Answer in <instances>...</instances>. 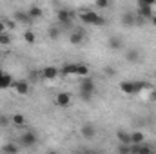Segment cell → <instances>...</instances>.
I'll list each match as a JSON object with an SVG mask.
<instances>
[{
	"mask_svg": "<svg viewBox=\"0 0 156 154\" xmlns=\"http://www.w3.org/2000/svg\"><path fill=\"white\" fill-rule=\"evenodd\" d=\"M11 123V118L5 114H0V127H7Z\"/></svg>",
	"mask_w": 156,
	"mask_h": 154,
	"instance_id": "4316f807",
	"label": "cell"
},
{
	"mask_svg": "<svg viewBox=\"0 0 156 154\" xmlns=\"http://www.w3.org/2000/svg\"><path fill=\"white\" fill-rule=\"evenodd\" d=\"M9 85H13V78L9 76V75H5V73L0 71V89L9 87Z\"/></svg>",
	"mask_w": 156,
	"mask_h": 154,
	"instance_id": "ffe728a7",
	"label": "cell"
},
{
	"mask_svg": "<svg viewBox=\"0 0 156 154\" xmlns=\"http://www.w3.org/2000/svg\"><path fill=\"white\" fill-rule=\"evenodd\" d=\"M13 20H15L16 24H22V26H31V24L35 22V20L29 16V13H27V11H15Z\"/></svg>",
	"mask_w": 156,
	"mask_h": 154,
	"instance_id": "52a82bcc",
	"label": "cell"
},
{
	"mask_svg": "<svg viewBox=\"0 0 156 154\" xmlns=\"http://www.w3.org/2000/svg\"><path fill=\"white\" fill-rule=\"evenodd\" d=\"M94 93H96V83H94L91 78L85 76L82 82H80V85H78V94H80V100L89 102V100H93Z\"/></svg>",
	"mask_w": 156,
	"mask_h": 154,
	"instance_id": "6da1fadb",
	"label": "cell"
},
{
	"mask_svg": "<svg viewBox=\"0 0 156 154\" xmlns=\"http://www.w3.org/2000/svg\"><path fill=\"white\" fill-rule=\"evenodd\" d=\"M2 151H4V152H18V151H20V147H18V145H15V143H5V145L2 147Z\"/></svg>",
	"mask_w": 156,
	"mask_h": 154,
	"instance_id": "d4e9b609",
	"label": "cell"
},
{
	"mask_svg": "<svg viewBox=\"0 0 156 154\" xmlns=\"http://www.w3.org/2000/svg\"><path fill=\"white\" fill-rule=\"evenodd\" d=\"M9 44H11V35L7 31L0 33V45H9Z\"/></svg>",
	"mask_w": 156,
	"mask_h": 154,
	"instance_id": "484cf974",
	"label": "cell"
},
{
	"mask_svg": "<svg viewBox=\"0 0 156 154\" xmlns=\"http://www.w3.org/2000/svg\"><path fill=\"white\" fill-rule=\"evenodd\" d=\"M104 73H105L107 76H115V75H116V69H115L113 65H107V67L104 69Z\"/></svg>",
	"mask_w": 156,
	"mask_h": 154,
	"instance_id": "f1b7e54d",
	"label": "cell"
},
{
	"mask_svg": "<svg viewBox=\"0 0 156 154\" xmlns=\"http://www.w3.org/2000/svg\"><path fill=\"white\" fill-rule=\"evenodd\" d=\"M56 76H58V69H56L55 65L44 67V71H42V78H45V80H55Z\"/></svg>",
	"mask_w": 156,
	"mask_h": 154,
	"instance_id": "5bb4252c",
	"label": "cell"
},
{
	"mask_svg": "<svg viewBox=\"0 0 156 154\" xmlns=\"http://www.w3.org/2000/svg\"><path fill=\"white\" fill-rule=\"evenodd\" d=\"M24 40H26L27 44H35V42H37V33H35L33 29H27V31L24 33Z\"/></svg>",
	"mask_w": 156,
	"mask_h": 154,
	"instance_id": "7402d4cb",
	"label": "cell"
},
{
	"mask_svg": "<svg viewBox=\"0 0 156 154\" xmlns=\"http://www.w3.org/2000/svg\"><path fill=\"white\" fill-rule=\"evenodd\" d=\"M140 2H145V4H149V5H153V7L156 5V0H140Z\"/></svg>",
	"mask_w": 156,
	"mask_h": 154,
	"instance_id": "4dcf8cb0",
	"label": "cell"
},
{
	"mask_svg": "<svg viewBox=\"0 0 156 154\" xmlns=\"http://www.w3.org/2000/svg\"><path fill=\"white\" fill-rule=\"evenodd\" d=\"M27 13H29V16H31L33 20H38V18H42V15H44V11H42L40 5H31V7L27 9Z\"/></svg>",
	"mask_w": 156,
	"mask_h": 154,
	"instance_id": "ac0fdd59",
	"label": "cell"
},
{
	"mask_svg": "<svg viewBox=\"0 0 156 154\" xmlns=\"http://www.w3.org/2000/svg\"><path fill=\"white\" fill-rule=\"evenodd\" d=\"M76 65L78 64H66L62 67V73L64 75H76Z\"/></svg>",
	"mask_w": 156,
	"mask_h": 154,
	"instance_id": "44dd1931",
	"label": "cell"
},
{
	"mask_svg": "<svg viewBox=\"0 0 156 154\" xmlns=\"http://www.w3.org/2000/svg\"><path fill=\"white\" fill-rule=\"evenodd\" d=\"M116 138L122 145H131V132H125V131H118Z\"/></svg>",
	"mask_w": 156,
	"mask_h": 154,
	"instance_id": "2e32d148",
	"label": "cell"
},
{
	"mask_svg": "<svg viewBox=\"0 0 156 154\" xmlns=\"http://www.w3.org/2000/svg\"><path fill=\"white\" fill-rule=\"evenodd\" d=\"M107 45H109V49H113V51H122V49H123V40L115 35V37H111V38L107 40Z\"/></svg>",
	"mask_w": 156,
	"mask_h": 154,
	"instance_id": "4fadbf2b",
	"label": "cell"
},
{
	"mask_svg": "<svg viewBox=\"0 0 156 154\" xmlns=\"http://www.w3.org/2000/svg\"><path fill=\"white\" fill-rule=\"evenodd\" d=\"M125 60L131 62V64L140 62V60H142V53H140V49H127V51H125Z\"/></svg>",
	"mask_w": 156,
	"mask_h": 154,
	"instance_id": "8fae6325",
	"label": "cell"
},
{
	"mask_svg": "<svg viewBox=\"0 0 156 154\" xmlns=\"http://www.w3.org/2000/svg\"><path fill=\"white\" fill-rule=\"evenodd\" d=\"M136 15L144 16L145 20H151V16L154 15V9H153V5H149V4L140 2V0H138V9H136Z\"/></svg>",
	"mask_w": 156,
	"mask_h": 154,
	"instance_id": "8992f818",
	"label": "cell"
},
{
	"mask_svg": "<svg viewBox=\"0 0 156 154\" xmlns=\"http://www.w3.org/2000/svg\"><path fill=\"white\" fill-rule=\"evenodd\" d=\"M120 22H122L123 27H133L134 22H136V13H133V11H125V13H122Z\"/></svg>",
	"mask_w": 156,
	"mask_h": 154,
	"instance_id": "ba28073f",
	"label": "cell"
},
{
	"mask_svg": "<svg viewBox=\"0 0 156 154\" xmlns=\"http://www.w3.org/2000/svg\"><path fill=\"white\" fill-rule=\"evenodd\" d=\"M56 20L64 29H71L73 27V13L69 9H58L56 13Z\"/></svg>",
	"mask_w": 156,
	"mask_h": 154,
	"instance_id": "277c9868",
	"label": "cell"
},
{
	"mask_svg": "<svg viewBox=\"0 0 156 154\" xmlns=\"http://www.w3.org/2000/svg\"><path fill=\"white\" fill-rule=\"evenodd\" d=\"M60 33H62V29H60L58 26H51V27L47 29V37L51 40H58L60 38Z\"/></svg>",
	"mask_w": 156,
	"mask_h": 154,
	"instance_id": "d6986e66",
	"label": "cell"
},
{
	"mask_svg": "<svg viewBox=\"0 0 156 154\" xmlns=\"http://www.w3.org/2000/svg\"><path fill=\"white\" fill-rule=\"evenodd\" d=\"M109 2H111V0H96V7L107 9V7H109Z\"/></svg>",
	"mask_w": 156,
	"mask_h": 154,
	"instance_id": "83f0119b",
	"label": "cell"
},
{
	"mask_svg": "<svg viewBox=\"0 0 156 154\" xmlns=\"http://www.w3.org/2000/svg\"><path fill=\"white\" fill-rule=\"evenodd\" d=\"M151 24L156 27V15H153V16H151Z\"/></svg>",
	"mask_w": 156,
	"mask_h": 154,
	"instance_id": "1f68e13d",
	"label": "cell"
},
{
	"mask_svg": "<svg viewBox=\"0 0 156 154\" xmlns=\"http://www.w3.org/2000/svg\"><path fill=\"white\" fill-rule=\"evenodd\" d=\"M76 75L78 76H87L89 75V67L85 64H78L76 65Z\"/></svg>",
	"mask_w": 156,
	"mask_h": 154,
	"instance_id": "cb8c5ba5",
	"label": "cell"
},
{
	"mask_svg": "<svg viewBox=\"0 0 156 154\" xmlns=\"http://www.w3.org/2000/svg\"><path fill=\"white\" fill-rule=\"evenodd\" d=\"M18 140H20V145L22 147H35L38 143V134L35 131H26V132L20 134Z\"/></svg>",
	"mask_w": 156,
	"mask_h": 154,
	"instance_id": "5b68a950",
	"label": "cell"
},
{
	"mask_svg": "<svg viewBox=\"0 0 156 154\" xmlns=\"http://www.w3.org/2000/svg\"><path fill=\"white\" fill-rule=\"evenodd\" d=\"M144 142H145L144 132H140V131L131 132V145H138V143H144Z\"/></svg>",
	"mask_w": 156,
	"mask_h": 154,
	"instance_id": "e0dca14e",
	"label": "cell"
},
{
	"mask_svg": "<svg viewBox=\"0 0 156 154\" xmlns=\"http://www.w3.org/2000/svg\"><path fill=\"white\" fill-rule=\"evenodd\" d=\"M69 42L73 44V45H78V44H82L83 42V29H75L73 33H71V37H69Z\"/></svg>",
	"mask_w": 156,
	"mask_h": 154,
	"instance_id": "9a60e30c",
	"label": "cell"
},
{
	"mask_svg": "<svg viewBox=\"0 0 156 154\" xmlns=\"http://www.w3.org/2000/svg\"><path fill=\"white\" fill-rule=\"evenodd\" d=\"M145 87V82H133V80H125L120 83V91L123 94H138L142 89Z\"/></svg>",
	"mask_w": 156,
	"mask_h": 154,
	"instance_id": "3957f363",
	"label": "cell"
},
{
	"mask_svg": "<svg viewBox=\"0 0 156 154\" xmlns=\"http://www.w3.org/2000/svg\"><path fill=\"white\" fill-rule=\"evenodd\" d=\"M13 89L16 91V94L26 96L29 93V83H27V80H18V82H13Z\"/></svg>",
	"mask_w": 156,
	"mask_h": 154,
	"instance_id": "9c48e42d",
	"label": "cell"
},
{
	"mask_svg": "<svg viewBox=\"0 0 156 154\" xmlns=\"http://www.w3.org/2000/svg\"><path fill=\"white\" fill-rule=\"evenodd\" d=\"M55 102H56L58 107H67L71 103V94L69 93H58L56 98H55Z\"/></svg>",
	"mask_w": 156,
	"mask_h": 154,
	"instance_id": "7c38bea8",
	"label": "cell"
},
{
	"mask_svg": "<svg viewBox=\"0 0 156 154\" xmlns=\"http://www.w3.org/2000/svg\"><path fill=\"white\" fill-rule=\"evenodd\" d=\"M80 132H82V136H83L85 140H93V138L96 136V127H94L93 123H83L82 129H80Z\"/></svg>",
	"mask_w": 156,
	"mask_h": 154,
	"instance_id": "30bf717a",
	"label": "cell"
},
{
	"mask_svg": "<svg viewBox=\"0 0 156 154\" xmlns=\"http://www.w3.org/2000/svg\"><path fill=\"white\" fill-rule=\"evenodd\" d=\"M5 29H7V26H5V22H4V20H0V33H4Z\"/></svg>",
	"mask_w": 156,
	"mask_h": 154,
	"instance_id": "f546056e",
	"label": "cell"
},
{
	"mask_svg": "<svg viewBox=\"0 0 156 154\" xmlns=\"http://www.w3.org/2000/svg\"><path fill=\"white\" fill-rule=\"evenodd\" d=\"M11 121H13V125H16V127H24V125H26V118L22 114H13Z\"/></svg>",
	"mask_w": 156,
	"mask_h": 154,
	"instance_id": "603a6c76",
	"label": "cell"
},
{
	"mask_svg": "<svg viewBox=\"0 0 156 154\" xmlns=\"http://www.w3.org/2000/svg\"><path fill=\"white\" fill-rule=\"evenodd\" d=\"M78 18L82 24H87V26H104L105 24V18L100 16L96 11L93 9H85V11H80L78 13Z\"/></svg>",
	"mask_w": 156,
	"mask_h": 154,
	"instance_id": "7a4b0ae2",
	"label": "cell"
}]
</instances>
